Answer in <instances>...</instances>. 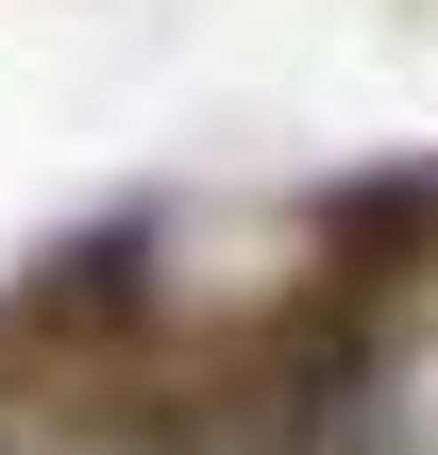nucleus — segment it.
<instances>
[{
  "mask_svg": "<svg viewBox=\"0 0 438 455\" xmlns=\"http://www.w3.org/2000/svg\"><path fill=\"white\" fill-rule=\"evenodd\" d=\"M0 455H118V439H0Z\"/></svg>",
  "mask_w": 438,
  "mask_h": 455,
  "instance_id": "obj_1",
  "label": "nucleus"
}]
</instances>
